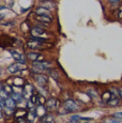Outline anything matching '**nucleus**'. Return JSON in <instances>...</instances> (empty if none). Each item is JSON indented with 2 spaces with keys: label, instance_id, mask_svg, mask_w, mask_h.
<instances>
[{
  "label": "nucleus",
  "instance_id": "1",
  "mask_svg": "<svg viewBox=\"0 0 122 123\" xmlns=\"http://www.w3.org/2000/svg\"><path fill=\"white\" fill-rule=\"evenodd\" d=\"M47 45L45 39H36L32 37L30 41L27 42V46L31 49H44V47Z\"/></svg>",
  "mask_w": 122,
  "mask_h": 123
},
{
  "label": "nucleus",
  "instance_id": "13",
  "mask_svg": "<svg viewBox=\"0 0 122 123\" xmlns=\"http://www.w3.org/2000/svg\"><path fill=\"white\" fill-rule=\"evenodd\" d=\"M15 106H16V103L12 100V98H10V96H9V98L4 101V107L10 108V109H14V108H15Z\"/></svg>",
  "mask_w": 122,
  "mask_h": 123
},
{
  "label": "nucleus",
  "instance_id": "22",
  "mask_svg": "<svg viewBox=\"0 0 122 123\" xmlns=\"http://www.w3.org/2000/svg\"><path fill=\"white\" fill-rule=\"evenodd\" d=\"M2 90H3V91H6L8 94H11V93H12V92H13V91H12V88H11L10 86H8V85H6V86H3V89H2Z\"/></svg>",
  "mask_w": 122,
  "mask_h": 123
},
{
  "label": "nucleus",
  "instance_id": "3",
  "mask_svg": "<svg viewBox=\"0 0 122 123\" xmlns=\"http://www.w3.org/2000/svg\"><path fill=\"white\" fill-rule=\"evenodd\" d=\"M33 68L37 72H41V71H45L50 67V63L49 62H45V61H36L33 62Z\"/></svg>",
  "mask_w": 122,
  "mask_h": 123
},
{
  "label": "nucleus",
  "instance_id": "30",
  "mask_svg": "<svg viewBox=\"0 0 122 123\" xmlns=\"http://www.w3.org/2000/svg\"><path fill=\"white\" fill-rule=\"evenodd\" d=\"M79 123H90V122H79Z\"/></svg>",
  "mask_w": 122,
  "mask_h": 123
},
{
  "label": "nucleus",
  "instance_id": "23",
  "mask_svg": "<svg viewBox=\"0 0 122 123\" xmlns=\"http://www.w3.org/2000/svg\"><path fill=\"white\" fill-rule=\"evenodd\" d=\"M112 116H114L116 119H122V112H115Z\"/></svg>",
  "mask_w": 122,
  "mask_h": 123
},
{
  "label": "nucleus",
  "instance_id": "14",
  "mask_svg": "<svg viewBox=\"0 0 122 123\" xmlns=\"http://www.w3.org/2000/svg\"><path fill=\"white\" fill-rule=\"evenodd\" d=\"M27 57L30 59V60H33L34 62H36V61H39V59H41L43 56L40 55V54H37V53H28Z\"/></svg>",
  "mask_w": 122,
  "mask_h": 123
},
{
  "label": "nucleus",
  "instance_id": "29",
  "mask_svg": "<svg viewBox=\"0 0 122 123\" xmlns=\"http://www.w3.org/2000/svg\"><path fill=\"white\" fill-rule=\"evenodd\" d=\"M1 75H2V71L0 70V76H1Z\"/></svg>",
  "mask_w": 122,
  "mask_h": 123
},
{
  "label": "nucleus",
  "instance_id": "28",
  "mask_svg": "<svg viewBox=\"0 0 122 123\" xmlns=\"http://www.w3.org/2000/svg\"><path fill=\"white\" fill-rule=\"evenodd\" d=\"M2 117H3V115H2V111H0V119H2Z\"/></svg>",
  "mask_w": 122,
  "mask_h": 123
},
{
  "label": "nucleus",
  "instance_id": "16",
  "mask_svg": "<svg viewBox=\"0 0 122 123\" xmlns=\"http://www.w3.org/2000/svg\"><path fill=\"white\" fill-rule=\"evenodd\" d=\"M13 81H14V85H15V86H17V87H22V86H24V85H25V80L23 78H20V77L14 78Z\"/></svg>",
  "mask_w": 122,
  "mask_h": 123
},
{
  "label": "nucleus",
  "instance_id": "10",
  "mask_svg": "<svg viewBox=\"0 0 122 123\" xmlns=\"http://www.w3.org/2000/svg\"><path fill=\"white\" fill-rule=\"evenodd\" d=\"M34 13H36L37 15H46V16H50V11L47 10V9H45V8H42V6H39V8H37L36 11H34Z\"/></svg>",
  "mask_w": 122,
  "mask_h": 123
},
{
  "label": "nucleus",
  "instance_id": "27",
  "mask_svg": "<svg viewBox=\"0 0 122 123\" xmlns=\"http://www.w3.org/2000/svg\"><path fill=\"white\" fill-rule=\"evenodd\" d=\"M3 17H4V14H0V20H1Z\"/></svg>",
  "mask_w": 122,
  "mask_h": 123
},
{
  "label": "nucleus",
  "instance_id": "11",
  "mask_svg": "<svg viewBox=\"0 0 122 123\" xmlns=\"http://www.w3.org/2000/svg\"><path fill=\"white\" fill-rule=\"evenodd\" d=\"M36 19L41 23H51L53 22L51 16H46V15H36Z\"/></svg>",
  "mask_w": 122,
  "mask_h": 123
},
{
  "label": "nucleus",
  "instance_id": "24",
  "mask_svg": "<svg viewBox=\"0 0 122 123\" xmlns=\"http://www.w3.org/2000/svg\"><path fill=\"white\" fill-rule=\"evenodd\" d=\"M119 1H120V0H109L110 3H118Z\"/></svg>",
  "mask_w": 122,
  "mask_h": 123
},
{
  "label": "nucleus",
  "instance_id": "2",
  "mask_svg": "<svg viewBox=\"0 0 122 123\" xmlns=\"http://www.w3.org/2000/svg\"><path fill=\"white\" fill-rule=\"evenodd\" d=\"M76 110H78V105L76 104V102H74L73 100H67L64 102V105H63L62 110L60 111V115L73 112V111H76Z\"/></svg>",
  "mask_w": 122,
  "mask_h": 123
},
{
  "label": "nucleus",
  "instance_id": "26",
  "mask_svg": "<svg viewBox=\"0 0 122 123\" xmlns=\"http://www.w3.org/2000/svg\"><path fill=\"white\" fill-rule=\"evenodd\" d=\"M2 89H3V85H2V84H1V82H0V91H1V90H2Z\"/></svg>",
  "mask_w": 122,
  "mask_h": 123
},
{
  "label": "nucleus",
  "instance_id": "7",
  "mask_svg": "<svg viewBox=\"0 0 122 123\" xmlns=\"http://www.w3.org/2000/svg\"><path fill=\"white\" fill-rule=\"evenodd\" d=\"M10 54H11V56L13 57L14 60H16L18 63H22V64H25L26 59H25V57L23 56L22 54L17 53V51H15V50H10Z\"/></svg>",
  "mask_w": 122,
  "mask_h": 123
},
{
  "label": "nucleus",
  "instance_id": "8",
  "mask_svg": "<svg viewBox=\"0 0 122 123\" xmlns=\"http://www.w3.org/2000/svg\"><path fill=\"white\" fill-rule=\"evenodd\" d=\"M24 68H25L24 64H22V63H15V64L10 65V67L8 68V71L10 73H12V74H14V73H17V72H19V71L24 70Z\"/></svg>",
  "mask_w": 122,
  "mask_h": 123
},
{
  "label": "nucleus",
  "instance_id": "18",
  "mask_svg": "<svg viewBox=\"0 0 122 123\" xmlns=\"http://www.w3.org/2000/svg\"><path fill=\"white\" fill-rule=\"evenodd\" d=\"M36 117H37L36 110L31 109V110H30V112H29V115H28V120H29L30 122H33L34 120H36Z\"/></svg>",
  "mask_w": 122,
  "mask_h": 123
},
{
  "label": "nucleus",
  "instance_id": "6",
  "mask_svg": "<svg viewBox=\"0 0 122 123\" xmlns=\"http://www.w3.org/2000/svg\"><path fill=\"white\" fill-rule=\"evenodd\" d=\"M24 86H25V87H24V90H23L22 96H23L24 98H26V100L29 101L30 96L32 95V90H33V87H32L30 84H25Z\"/></svg>",
  "mask_w": 122,
  "mask_h": 123
},
{
  "label": "nucleus",
  "instance_id": "25",
  "mask_svg": "<svg viewBox=\"0 0 122 123\" xmlns=\"http://www.w3.org/2000/svg\"><path fill=\"white\" fill-rule=\"evenodd\" d=\"M118 93H119V96H120V98H121V100H122V88H120V90H119V92H118Z\"/></svg>",
  "mask_w": 122,
  "mask_h": 123
},
{
  "label": "nucleus",
  "instance_id": "21",
  "mask_svg": "<svg viewBox=\"0 0 122 123\" xmlns=\"http://www.w3.org/2000/svg\"><path fill=\"white\" fill-rule=\"evenodd\" d=\"M104 123H122V121L115 118V119H106V120H104Z\"/></svg>",
  "mask_w": 122,
  "mask_h": 123
},
{
  "label": "nucleus",
  "instance_id": "12",
  "mask_svg": "<svg viewBox=\"0 0 122 123\" xmlns=\"http://www.w3.org/2000/svg\"><path fill=\"white\" fill-rule=\"evenodd\" d=\"M41 123H55V118L51 115H44L41 117Z\"/></svg>",
  "mask_w": 122,
  "mask_h": 123
},
{
  "label": "nucleus",
  "instance_id": "15",
  "mask_svg": "<svg viewBox=\"0 0 122 123\" xmlns=\"http://www.w3.org/2000/svg\"><path fill=\"white\" fill-rule=\"evenodd\" d=\"M111 96H112L111 92H110V91H105L104 93H103V95H102V100L107 103V102L111 98Z\"/></svg>",
  "mask_w": 122,
  "mask_h": 123
},
{
  "label": "nucleus",
  "instance_id": "17",
  "mask_svg": "<svg viewBox=\"0 0 122 123\" xmlns=\"http://www.w3.org/2000/svg\"><path fill=\"white\" fill-rule=\"evenodd\" d=\"M107 104L110 106H116V105H118L119 104V98H117V96H115V98H112L111 96V98L107 102Z\"/></svg>",
  "mask_w": 122,
  "mask_h": 123
},
{
  "label": "nucleus",
  "instance_id": "20",
  "mask_svg": "<svg viewBox=\"0 0 122 123\" xmlns=\"http://www.w3.org/2000/svg\"><path fill=\"white\" fill-rule=\"evenodd\" d=\"M80 116H77V115H75L73 116V117H71V119H70V122L71 123H76V122H78L79 120H80Z\"/></svg>",
  "mask_w": 122,
  "mask_h": 123
},
{
  "label": "nucleus",
  "instance_id": "5",
  "mask_svg": "<svg viewBox=\"0 0 122 123\" xmlns=\"http://www.w3.org/2000/svg\"><path fill=\"white\" fill-rule=\"evenodd\" d=\"M45 106L48 110H55L59 106V101L57 98H49L45 102Z\"/></svg>",
  "mask_w": 122,
  "mask_h": 123
},
{
  "label": "nucleus",
  "instance_id": "31",
  "mask_svg": "<svg viewBox=\"0 0 122 123\" xmlns=\"http://www.w3.org/2000/svg\"><path fill=\"white\" fill-rule=\"evenodd\" d=\"M46 1H49V0H46Z\"/></svg>",
  "mask_w": 122,
  "mask_h": 123
},
{
  "label": "nucleus",
  "instance_id": "9",
  "mask_svg": "<svg viewBox=\"0 0 122 123\" xmlns=\"http://www.w3.org/2000/svg\"><path fill=\"white\" fill-rule=\"evenodd\" d=\"M34 80L40 85V86H44V85L47 84V77L45 75H41V74H37L34 76Z\"/></svg>",
  "mask_w": 122,
  "mask_h": 123
},
{
  "label": "nucleus",
  "instance_id": "19",
  "mask_svg": "<svg viewBox=\"0 0 122 123\" xmlns=\"http://www.w3.org/2000/svg\"><path fill=\"white\" fill-rule=\"evenodd\" d=\"M41 6H42V8H45V9H47V10H49V9H53L54 6H55V4H54V3H49L48 1H46V2H42Z\"/></svg>",
  "mask_w": 122,
  "mask_h": 123
},
{
  "label": "nucleus",
  "instance_id": "4",
  "mask_svg": "<svg viewBox=\"0 0 122 123\" xmlns=\"http://www.w3.org/2000/svg\"><path fill=\"white\" fill-rule=\"evenodd\" d=\"M32 37H36V39H42L43 35H45L46 31L43 29V28H40V27H33L30 31Z\"/></svg>",
  "mask_w": 122,
  "mask_h": 123
}]
</instances>
